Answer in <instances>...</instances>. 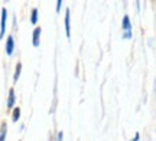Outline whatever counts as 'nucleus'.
Returning <instances> with one entry per match:
<instances>
[{"label":"nucleus","instance_id":"1","mask_svg":"<svg viewBox=\"0 0 156 141\" xmlns=\"http://www.w3.org/2000/svg\"><path fill=\"white\" fill-rule=\"evenodd\" d=\"M6 17H7V12H6V9H3L2 10V30H0V38H3L5 30H6Z\"/></svg>","mask_w":156,"mask_h":141},{"label":"nucleus","instance_id":"2","mask_svg":"<svg viewBox=\"0 0 156 141\" xmlns=\"http://www.w3.org/2000/svg\"><path fill=\"white\" fill-rule=\"evenodd\" d=\"M13 48H15V45H13V38L9 36V38H7V42H6V53H7V55H12V53H13Z\"/></svg>","mask_w":156,"mask_h":141},{"label":"nucleus","instance_id":"3","mask_svg":"<svg viewBox=\"0 0 156 141\" xmlns=\"http://www.w3.org/2000/svg\"><path fill=\"white\" fill-rule=\"evenodd\" d=\"M39 35H41V28H36L34 30V46H39Z\"/></svg>","mask_w":156,"mask_h":141},{"label":"nucleus","instance_id":"4","mask_svg":"<svg viewBox=\"0 0 156 141\" xmlns=\"http://www.w3.org/2000/svg\"><path fill=\"white\" fill-rule=\"evenodd\" d=\"M65 32H67V38H69V10L68 9L65 13Z\"/></svg>","mask_w":156,"mask_h":141},{"label":"nucleus","instance_id":"5","mask_svg":"<svg viewBox=\"0 0 156 141\" xmlns=\"http://www.w3.org/2000/svg\"><path fill=\"white\" fill-rule=\"evenodd\" d=\"M13 104H15V91L10 89V92H9V99H7V107L12 108Z\"/></svg>","mask_w":156,"mask_h":141},{"label":"nucleus","instance_id":"6","mask_svg":"<svg viewBox=\"0 0 156 141\" xmlns=\"http://www.w3.org/2000/svg\"><path fill=\"white\" fill-rule=\"evenodd\" d=\"M123 28H124V30H130V28H132L130 20H129L127 16H124V19H123Z\"/></svg>","mask_w":156,"mask_h":141},{"label":"nucleus","instance_id":"7","mask_svg":"<svg viewBox=\"0 0 156 141\" xmlns=\"http://www.w3.org/2000/svg\"><path fill=\"white\" fill-rule=\"evenodd\" d=\"M19 117H20V108H15V109H13V117H12V118H13V121H17Z\"/></svg>","mask_w":156,"mask_h":141},{"label":"nucleus","instance_id":"8","mask_svg":"<svg viewBox=\"0 0 156 141\" xmlns=\"http://www.w3.org/2000/svg\"><path fill=\"white\" fill-rule=\"evenodd\" d=\"M30 22L34 23V25L38 22V10H36V9H34V10H32V17H30Z\"/></svg>","mask_w":156,"mask_h":141},{"label":"nucleus","instance_id":"9","mask_svg":"<svg viewBox=\"0 0 156 141\" xmlns=\"http://www.w3.org/2000/svg\"><path fill=\"white\" fill-rule=\"evenodd\" d=\"M20 69H22V65L20 63H17V66H16V72H15V82H16L17 79H19V75H20Z\"/></svg>","mask_w":156,"mask_h":141},{"label":"nucleus","instance_id":"10","mask_svg":"<svg viewBox=\"0 0 156 141\" xmlns=\"http://www.w3.org/2000/svg\"><path fill=\"white\" fill-rule=\"evenodd\" d=\"M6 140V124L2 125V134H0V141Z\"/></svg>","mask_w":156,"mask_h":141},{"label":"nucleus","instance_id":"11","mask_svg":"<svg viewBox=\"0 0 156 141\" xmlns=\"http://www.w3.org/2000/svg\"><path fill=\"white\" fill-rule=\"evenodd\" d=\"M56 6H58V7H56V10L59 12V9H61V2H59V0L56 2Z\"/></svg>","mask_w":156,"mask_h":141},{"label":"nucleus","instance_id":"12","mask_svg":"<svg viewBox=\"0 0 156 141\" xmlns=\"http://www.w3.org/2000/svg\"><path fill=\"white\" fill-rule=\"evenodd\" d=\"M130 36H132V35H130V32H126V33H124V38H130Z\"/></svg>","mask_w":156,"mask_h":141},{"label":"nucleus","instance_id":"13","mask_svg":"<svg viewBox=\"0 0 156 141\" xmlns=\"http://www.w3.org/2000/svg\"><path fill=\"white\" fill-rule=\"evenodd\" d=\"M137 140H139V134H136V137L133 138V141H137Z\"/></svg>","mask_w":156,"mask_h":141}]
</instances>
